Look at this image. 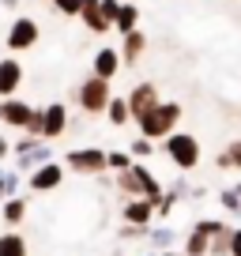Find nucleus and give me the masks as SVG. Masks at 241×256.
I'll return each instance as SVG.
<instances>
[{
  "mask_svg": "<svg viewBox=\"0 0 241 256\" xmlns=\"http://www.w3.org/2000/svg\"><path fill=\"white\" fill-rule=\"evenodd\" d=\"M106 166H110V170H128L132 154L128 151H106Z\"/></svg>",
  "mask_w": 241,
  "mask_h": 256,
  "instance_id": "nucleus-24",
  "label": "nucleus"
},
{
  "mask_svg": "<svg viewBox=\"0 0 241 256\" xmlns=\"http://www.w3.org/2000/svg\"><path fill=\"white\" fill-rule=\"evenodd\" d=\"M166 256H177V252H166Z\"/></svg>",
  "mask_w": 241,
  "mask_h": 256,
  "instance_id": "nucleus-36",
  "label": "nucleus"
},
{
  "mask_svg": "<svg viewBox=\"0 0 241 256\" xmlns=\"http://www.w3.org/2000/svg\"><path fill=\"white\" fill-rule=\"evenodd\" d=\"M0 181H4V192H8V196H16L19 184H23V177H19V170H12V174H4Z\"/></svg>",
  "mask_w": 241,
  "mask_h": 256,
  "instance_id": "nucleus-28",
  "label": "nucleus"
},
{
  "mask_svg": "<svg viewBox=\"0 0 241 256\" xmlns=\"http://www.w3.org/2000/svg\"><path fill=\"white\" fill-rule=\"evenodd\" d=\"M151 215H154V200H132V204H124V222L128 226H144V222H151Z\"/></svg>",
  "mask_w": 241,
  "mask_h": 256,
  "instance_id": "nucleus-15",
  "label": "nucleus"
},
{
  "mask_svg": "<svg viewBox=\"0 0 241 256\" xmlns=\"http://www.w3.org/2000/svg\"><path fill=\"white\" fill-rule=\"evenodd\" d=\"M90 72H94V76H102V80H113V76L120 72V49L102 46V49L94 53V60H90Z\"/></svg>",
  "mask_w": 241,
  "mask_h": 256,
  "instance_id": "nucleus-11",
  "label": "nucleus"
},
{
  "mask_svg": "<svg viewBox=\"0 0 241 256\" xmlns=\"http://www.w3.org/2000/svg\"><path fill=\"white\" fill-rule=\"evenodd\" d=\"M166 154H170V162H174L177 170H196V162H200V144H196V136H188V132H170L166 136Z\"/></svg>",
  "mask_w": 241,
  "mask_h": 256,
  "instance_id": "nucleus-4",
  "label": "nucleus"
},
{
  "mask_svg": "<svg viewBox=\"0 0 241 256\" xmlns=\"http://www.w3.org/2000/svg\"><path fill=\"white\" fill-rule=\"evenodd\" d=\"M8 154H12V144H8L4 136H0V158H8Z\"/></svg>",
  "mask_w": 241,
  "mask_h": 256,
  "instance_id": "nucleus-32",
  "label": "nucleus"
},
{
  "mask_svg": "<svg viewBox=\"0 0 241 256\" xmlns=\"http://www.w3.org/2000/svg\"><path fill=\"white\" fill-rule=\"evenodd\" d=\"M64 170L94 177V174H102V170H110V166H106V151L102 147H76V151L64 154Z\"/></svg>",
  "mask_w": 241,
  "mask_h": 256,
  "instance_id": "nucleus-6",
  "label": "nucleus"
},
{
  "mask_svg": "<svg viewBox=\"0 0 241 256\" xmlns=\"http://www.w3.org/2000/svg\"><path fill=\"white\" fill-rule=\"evenodd\" d=\"M38 38H42L38 19L19 16V19H12L8 34H4V49H12V53H23V49H34V46H38Z\"/></svg>",
  "mask_w": 241,
  "mask_h": 256,
  "instance_id": "nucleus-5",
  "label": "nucleus"
},
{
  "mask_svg": "<svg viewBox=\"0 0 241 256\" xmlns=\"http://www.w3.org/2000/svg\"><path fill=\"white\" fill-rule=\"evenodd\" d=\"M80 19L87 23V30H94V34H106V30H113V26L102 19V12H98V8H83V12H80Z\"/></svg>",
  "mask_w": 241,
  "mask_h": 256,
  "instance_id": "nucleus-21",
  "label": "nucleus"
},
{
  "mask_svg": "<svg viewBox=\"0 0 241 256\" xmlns=\"http://www.w3.org/2000/svg\"><path fill=\"white\" fill-rule=\"evenodd\" d=\"M0 177H4V166H0Z\"/></svg>",
  "mask_w": 241,
  "mask_h": 256,
  "instance_id": "nucleus-35",
  "label": "nucleus"
},
{
  "mask_svg": "<svg viewBox=\"0 0 241 256\" xmlns=\"http://www.w3.org/2000/svg\"><path fill=\"white\" fill-rule=\"evenodd\" d=\"M218 170H241V140H230L226 151H218Z\"/></svg>",
  "mask_w": 241,
  "mask_h": 256,
  "instance_id": "nucleus-18",
  "label": "nucleus"
},
{
  "mask_svg": "<svg viewBox=\"0 0 241 256\" xmlns=\"http://www.w3.org/2000/svg\"><path fill=\"white\" fill-rule=\"evenodd\" d=\"M222 204H226V208H230V211H238V208H241L238 192H222Z\"/></svg>",
  "mask_w": 241,
  "mask_h": 256,
  "instance_id": "nucleus-29",
  "label": "nucleus"
},
{
  "mask_svg": "<svg viewBox=\"0 0 241 256\" xmlns=\"http://www.w3.org/2000/svg\"><path fill=\"white\" fill-rule=\"evenodd\" d=\"M110 80H102V76L90 72L87 80L76 87V102H80V110L87 113V117H94V113H106V106H110Z\"/></svg>",
  "mask_w": 241,
  "mask_h": 256,
  "instance_id": "nucleus-3",
  "label": "nucleus"
},
{
  "mask_svg": "<svg viewBox=\"0 0 241 256\" xmlns=\"http://www.w3.org/2000/svg\"><path fill=\"white\" fill-rule=\"evenodd\" d=\"M0 120L12 124V128H23L26 120H30V106L19 102L16 94H12V98H0Z\"/></svg>",
  "mask_w": 241,
  "mask_h": 256,
  "instance_id": "nucleus-12",
  "label": "nucleus"
},
{
  "mask_svg": "<svg viewBox=\"0 0 241 256\" xmlns=\"http://www.w3.org/2000/svg\"><path fill=\"white\" fill-rule=\"evenodd\" d=\"M49 158H53V151H49V144L42 140V144H34V147H26V151L16 154V170H26V174H30V170H38L42 162H49Z\"/></svg>",
  "mask_w": 241,
  "mask_h": 256,
  "instance_id": "nucleus-13",
  "label": "nucleus"
},
{
  "mask_svg": "<svg viewBox=\"0 0 241 256\" xmlns=\"http://www.w3.org/2000/svg\"><path fill=\"white\" fill-rule=\"evenodd\" d=\"M0 256H26L23 234H0Z\"/></svg>",
  "mask_w": 241,
  "mask_h": 256,
  "instance_id": "nucleus-20",
  "label": "nucleus"
},
{
  "mask_svg": "<svg viewBox=\"0 0 241 256\" xmlns=\"http://www.w3.org/2000/svg\"><path fill=\"white\" fill-rule=\"evenodd\" d=\"M0 218H4L8 226H19L26 218V200L23 196H8V200L0 204Z\"/></svg>",
  "mask_w": 241,
  "mask_h": 256,
  "instance_id": "nucleus-16",
  "label": "nucleus"
},
{
  "mask_svg": "<svg viewBox=\"0 0 241 256\" xmlns=\"http://www.w3.org/2000/svg\"><path fill=\"white\" fill-rule=\"evenodd\" d=\"M124 102H128V113H132V120H140L147 110H151V106H158L162 98H158V87H154L151 80H144V83H136V87L128 90V98H124Z\"/></svg>",
  "mask_w": 241,
  "mask_h": 256,
  "instance_id": "nucleus-7",
  "label": "nucleus"
},
{
  "mask_svg": "<svg viewBox=\"0 0 241 256\" xmlns=\"http://www.w3.org/2000/svg\"><path fill=\"white\" fill-rule=\"evenodd\" d=\"M4 200H8V192H4V181H0V204H4Z\"/></svg>",
  "mask_w": 241,
  "mask_h": 256,
  "instance_id": "nucleus-34",
  "label": "nucleus"
},
{
  "mask_svg": "<svg viewBox=\"0 0 241 256\" xmlns=\"http://www.w3.org/2000/svg\"><path fill=\"white\" fill-rule=\"evenodd\" d=\"M49 4L68 19H80V8H83V0H49Z\"/></svg>",
  "mask_w": 241,
  "mask_h": 256,
  "instance_id": "nucleus-23",
  "label": "nucleus"
},
{
  "mask_svg": "<svg viewBox=\"0 0 241 256\" xmlns=\"http://www.w3.org/2000/svg\"><path fill=\"white\" fill-rule=\"evenodd\" d=\"M68 128V106L64 102H49L46 110H42V140H60Z\"/></svg>",
  "mask_w": 241,
  "mask_h": 256,
  "instance_id": "nucleus-8",
  "label": "nucleus"
},
{
  "mask_svg": "<svg viewBox=\"0 0 241 256\" xmlns=\"http://www.w3.org/2000/svg\"><path fill=\"white\" fill-rule=\"evenodd\" d=\"M151 238H154V245H170V238H174V234H170V230H154Z\"/></svg>",
  "mask_w": 241,
  "mask_h": 256,
  "instance_id": "nucleus-30",
  "label": "nucleus"
},
{
  "mask_svg": "<svg viewBox=\"0 0 241 256\" xmlns=\"http://www.w3.org/2000/svg\"><path fill=\"white\" fill-rule=\"evenodd\" d=\"M23 132L34 136V140H42V110H30V120L23 124Z\"/></svg>",
  "mask_w": 241,
  "mask_h": 256,
  "instance_id": "nucleus-27",
  "label": "nucleus"
},
{
  "mask_svg": "<svg viewBox=\"0 0 241 256\" xmlns=\"http://www.w3.org/2000/svg\"><path fill=\"white\" fill-rule=\"evenodd\" d=\"M23 83V64L16 56H0V98H12Z\"/></svg>",
  "mask_w": 241,
  "mask_h": 256,
  "instance_id": "nucleus-10",
  "label": "nucleus"
},
{
  "mask_svg": "<svg viewBox=\"0 0 241 256\" xmlns=\"http://www.w3.org/2000/svg\"><path fill=\"white\" fill-rule=\"evenodd\" d=\"M147 49V34L144 30H128L124 42H120V64H136Z\"/></svg>",
  "mask_w": 241,
  "mask_h": 256,
  "instance_id": "nucleus-14",
  "label": "nucleus"
},
{
  "mask_svg": "<svg viewBox=\"0 0 241 256\" xmlns=\"http://www.w3.org/2000/svg\"><path fill=\"white\" fill-rule=\"evenodd\" d=\"M98 12H102V19L113 26V19H117V12H120V0H98Z\"/></svg>",
  "mask_w": 241,
  "mask_h": 256,
  "instance_id": "nucleus-25",
  "label": "nucleus"
},
{
  "mask_svg": "<svg viewBox=\"0 0 241 256\" xmlns=\"http://www.w3.org/2000/svg\"><path fill=\"white\" fill-rule=\"evenodd\" d=\"M106 117H110V124H128L132 120V113H128V102L124 98H110V106H106Z\"/></svg>",
  "mask_w": 241,
  "mask_h": 256,
  "instance_id": "nucleus-19",
  "label": "nucleus"
},
{
  "mask_svg": "<svg viewBox=\"0 0 241 256\" xmlns=\"http://www.w3.org/2000/svg\"><path fill=\"white\" fill-rule=\"evenodd\" d=\"M136 19H140V8L132 0H120V12H117V19H113V26H117L120 34H128V30H136Z\"/></svg>",
  "mask_w": 241,
  "mask_h": 256,
  "instance_id": "nucleus-17",
  "label": "nucleus"
},
{
  "mask_svg": "<svg viewBox=\"0 0 241 256\" xmlns=\"http://www.w3.org/2000/svg\"><path fill=\"white\" fill-rule=\"evenodd\" d=\"M177 120H181V106L177 102H158V106H151L136 124H140V132H144L147 140H166L177 128Z\"/></svg>",
  "mask_w": 241,
  "mask_h": 256,
  "instance_id": "nucleus-1",
  "label": "nucleus"
},
{
  "mask_svg": "<svg viewBox=\"0 0 241 256\" xmlns=\"http://www.w3.org/2000/svg\"><path fill=\"white\" fill-rule=\"evenodd\" d=\"M0 8H8V12H16V8H19V0H0Z\"/></svg>",
  "mask_w": 241,
  "mask_h": 256,
  "instance_id": "nucleus-33",
  "label": "nucleus"
},
{
  "mask_svg": "<svg viewBox=\"0 0 241 256\" xmlns=\"http://www.w3.org/2000/svg\"><path fill=\"white\" fill-rule=\"evenodd\" d=\"M128 154H132V158H151V154H154V144L144 136V140H136V144H132V151H128Z\"/></svg>",
  "mask_w": 241,
  "mask_h": 256,
  "instance_id": "nucleus-26",
  "label": "nucleus"
},
{
  "mask_svg": "<svg viewBox=\"0 0 241 256\" xmlns=\"http://www.w3.org/2000/svg\"><path fill=\"white\" fill-rule=\"evenodd\" d=\"M64 181V170H60V162H42L38 170H30V192H53L56 184Z\"/></svg>",
  "mask_w": 241,
  "mask_h": 256,
  "instance_id": "nucleus-9",
  "label": "nucleus"
},
{
  "mask_svg": "<svg viewBox=\"0 0 241 256\" xmlns=\"http://www.w3.org/2000/svg\"><path fill=\"white\" fill-rule=\"evenodd\" d=\"M208 241H211V234L204 230V226H196V234L188 238V256H204L208 252Z\"/></svg>",
  "mask_w": 241,
  "mask_h": 256,
  "instance_id": "nucleus-22",
  "label": "nucleus"
},
{
  "mask_svg": "<svg viewBox=\"0 0 241 256\" xmlns=\"http://www.w3.org/2000/svg\"><path fill=\"white\" fill-rule=\"evenodd\" d=\"M230 252L241 256V234H234V238H230Z\"/></svg>",
  "mask_w": 241,
  "mask_h": 256,
  "instance_id": "nucleus-31",
  "label": "nucleus"
},
{
  "mask_svg": "<svg viewBox=\"0 0 241 256\" xmlns=\"http://www.w3.org/2000/svg\"><path fill=\"white\" fill-rule=\"evenodd\" d=\"M117 188L128 192V196H147V200H158L162 196V184L154 181V174L140 162H132L128 170H117Z\"/></svg>",
  "mask_w": 241,
  "mask_h": 256,
  "instance_id": "nucleus-2",
  "label": "nucleus"
}]
</instances>
